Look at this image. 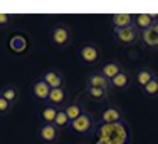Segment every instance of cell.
<instances>
[{
	"instance_id": "8fae6325",
	"label": "cell",
	"mask_w": 158,
	"mask_h": 144,
	"mask_svg": "<svg viewBox=\"0 0 158 144\" xmlns=\"http://www.w3.org/2000/svg\"><path fill=\"white\" fill-rule=\"evenodd\" d=\"M86 87H98V89H104V90H110L111 84L103 74L98 72H91V74L86 75Z\"/></svg>"
},
{
	"instance_id": "cb8c5ba5",
	"label": "cell",
	"mask_w": 158,
	"mask_h": 144,
	"mask_svg": "<svg viewBox=\"0 0 158 144\" xmlns=\"http://www.w3.org/2000/svg\"><path fill=\"white\" fill-rule=\"evenodd\" d=\"M15 15L14 14H7V12H0V29H7L12 25Z\"/></svg>"
},
{
	"instance_id": "ffe728a7",
	"label": "cell",
	"mask_w": 158,
	"mask_h": 144,
	"mask_svg": "<svg viewBox=\"0 0 158 144\" xmlns=\"http://www.w3.org/2000/svg\"><path fill=\"white\" fill-rule=\"evenodd\" d=\"M0 97H3L7 102H10V104L14 106L19 101V89L15 86L9 84V86H5V87L0 89Z\"/></svg>"
},
{
	"instance_id": "30bf717a",
	"label": "cell",
	"mask_w": 158,
	"mask_h": 144,
	"mask_svg": "<svg viewBox=\"0 0 158 144\" xmlns=\"http://www.w3.org/2000/svg\"><path fill=\"white\" fill-rule=\"evenodd\" d=\"M156 20H158V15H155V14H135L133 15V24L140 32L153 27V24Z\"/></svg>"
},
{
	"instance_id": "7a4b0ae2",
	"label": "cell",
	"mask_w": 158,
	"mask_h": 144,
	"mask_svg": "<svg viewBox=\"0 0 158 144\" xmlns=\"http://www.w3.org/2000/svg\"><path fill=\"white\" fill-rule=\"evenodd\" d=\"M111 35L114 39V42L123 47H130V45H136L141 40V32L136 27H128V29H113Z\"/></svg>"
},
{
	"instance_id": "8992f818",
	"label": "cell",
	"mask_w": 158,
	"mask_h": 144,
	"mask_svg": "<svg viewBox=\"0 0 158 144\" xmlns=\"http://www.w3.org/2000/svg\"><path fill=\"white\" fill-rule=\"evenodd\" d=\"M40 79H42V81L46 82L51 89L66 87V79H64V75L57 69H47V70H44L42 74H40Z\"/></svg>"
},
{
	"instance_id": "ba28073f",
	"label": "cell",
	"mask_w": 158,
	"mask_h": 144,
	"mask_svg": "<svg viewBox=\"0 0 158 144\" xmlns=\"http://www.w3.org/2000/svg\"><path fill=\"white\" fill-rule=\"evenodd\" d=\"M67 102V90L66 87H59V89H51V94L47 97V106H52V107L57 109H64Z\"/></svg>"
},
{
	"instance_id": "e0dca14e",
	"label": "cell",
	"mask_w": 158,
	"mask_h": 144,
	"mask_svg": "<svg viewBox=\"0 0 158 144\" xmlns=\"http://www.w3.org/2000/svg\"><path fill=\"white\" fill-rule=\"evenodd\" d=\"M64 112H66V116L69 117V121L73 122V121H76L81 114H84L86 111H84V106L76 99V101H73L71 104H67L66 107H64Z\"/></svg>"
},
{
	"instance_id": "7c38bea8",
	"label": "cell",
	"mask_w": 158,
	"mask_h": 144,
	"mask_svg": "<svg viewBox=\"0 0 158 144\" xmlns=\"http://www.w3.org/2000/svg\"><path fill=\"white\" fill-rule=\"evenodd\" d=\"M123 70H125V67H123L121 62H118V60H108V62H104L103 66H101L99 74H103L108 81H111V79H114L116 75Z\"/></svg>"
},
{
	"instance_id": "2e32d148",
	"label": "cell",
	"mask_w": 158,
	"mask_h": 144,
	"mask_svg": "<svg viewBox=\"0 0 158 144\" xmlns=\"http://www.w3.org/2000/svg\"><path fill=\"white\" fill-rule=\"evenodd\" d=\"M10 50L12 52H15V54H24L25 50H27V47H29V42H27V39H25V35H22V34H15V35L10 39Z\"/></svg>"
},
{
	"instance_id": "603a6c76",
	"label": "cell",
	"mask_w": 158,
	"mask_h": 144,
	"mask_svg": "<svg viewBox=\"0 0 158 144\" xmlns=\"http://www.w3.org/2000/svg\"><path fill=\"white\" fill-rule=\"evenodd\" d=\"M52 124H54L57 129H66V127L71 126V121H69V117L66 116L64 109H59V112H57V116H56V119H54Z\"/></svg>"
},
{
	"instance_id": "4fadbf2b",
	"label": "cell",
	"mask_w": 158,
	"mask_h": 144,
	"mask_svg": "<svg viewBox=\"0 0 158 144\" xmlns=\"http://www.w3.org/2000/svg\"><path fill=\"white\" fill-rule=\"evenodd\" d=\"M113 29H128V27H133V14H128V12H121V14H113L110 17Z\"/></svg>"
},
{
	"instance_id": "9c48e42d",
	"label": "cell",
	"mask_w": 158,
	"mask_h": 144,
	"mask_svg": "<svg viewBox=\"0 0 158 144\" xmlns=\"http://www.w3.org/2000/svg\"><path fill=\"white\" fill-rule=\"evenodd\" d=\"M31 94H32L34 99H37L40 102H47V97H49V94H51V87H49L40 77H37L31 86Z\"/></svg>"
},
{
	"instance_id": "6da1fadb",
	"label": "cell",
	"mask_w": 158,
	"mask_h": 144,
	"mask_svg": "<svg viewBox=\"0 0 158 144\" xmlns=\"http://www.w3.org/2000/svg\"><path fill=\"white\" fill-rule=\"evenodd\" d=\"M49 39H51V44L57 49H66L67 45H71L73 42V30L67 24H62V22H57L51 27V32H49Z\"/></svg>"
},
{
	"instance_id": "3957f363",
	"label": "cell",
	"mask_w": 158,
	"mask_h": 144,
	"mask_svg": "<svg viewBox=\"0 0 158 144\" xmlns=\"http://www.w3.org/2000/svg\"><path fill=\"white\" fill-rule=\"evenodd\" d=\"M77 57H79L81 62L88 64V66H96V64H99V60H101V49L93 42H86V44H82L81 47H79Z\"/></svg>"
},
{
	"instance_id": "277c9868",
	"label": "cell",
	"mask_w": 158,
	"mask_h": 144,
	"mask_svg": "<svg viewBox=\"0 0 158 144\" xmlns=\"http://www.w3.org/2000/svg\"><path fill=\"white\" fill-rule=\"evenodd\" d=\"M69 127L76 132V134H81V136L88 134V132H91L93 127H94V116L89 114V112H84V114H81L76 121H73Z\"/></svg>"
},
{
	"instance_id": "d6986e66",
	"label": "cell",
	"mask_w": 158,
	"mask_h": 144,
	"mask_svg": "<svg viewBox=\"0 0 158 144\" xmlns=\"http://www.w3.org/2000/svg\"><path fill=\"white\" fill-rule=\"evenodd\" d=\"M141 42L148 49H158V34L153 29H146L141 32Z\"/></svg>"
},
{
	"instance_id": "7402d4cb",
	"label": "cell",
	"mask_w": 158,
	"mask_h": 144,
	"mask_svg": "<svg viewBox=\"0 0 158 144\" xmlns=\"http://www.w3.org/2000/svg\"><path fill=\"white\" fill-rule=\"evenodd\" d=\"M59 109L57 107H52V106H44L42 109H40V119L44 121L46 124H52L56 119V116H57Z\"/></svg>"
},
{
	"instance_id": "44dd1931",
	"label": "cell",
	"mask_w": 158,
	"mask_h": 144,
	"mask_svg": "<svg viewBox=\"0 0 158 144\" xmlns=\"http://www.w3.org/2000/svg\"><path fill=\"white\" fill-rule=\"evenodd\" d=\"M140 90L143 92V96L148 97V99H155V97H158V75H155V77H153L145 87H141Z\"/></svg>"
},
{
	"instance_id": "5bb4252c",
	"label": "cell",
	"mask_w": 158,
	"mask_h": 144,
	"mask_svg": "<svg viewBox=\"0 0 158 144\" xmlns=\"http://www.w3.org/2000/svg\"><path fill=\"white\" fill-rule=\"evenodd\" d=\"M155 75H156V74H155V70H153L152 67L145 66V67H140V69L135 72V75H133V82L141 89V87H145L150 81H152L153 77H155Z\"/></svg>"
},
{
	"instance_id": "d4e9b609",
	"label": "cell",
	"mask_w": 158,
	"mask_h": 144,
	"mask_svg": "<svg viewBox=\"0 0 158 144\" xmlns=\"http://www.w3.org/2000/svg\"><path fill=\"white\" fill-rule=\"evenodd\" d=\"M14 106L10 104V102H7L3 97H0V114H7V112H10V109H12Z\"/></svg>"
},
{
	"instance_id": "ac0fdd59",
	"label": "cell",
	"mask_w": 158,
	"mask_h": 144,
	"mask_svg": "<svg viewBox=\"0 0 158 144\" xmlns=\"http://www.w3.org/2000/svg\"><path fill=\"white\" fill-rule=\"evenodd\" d=\"M84 92L88 96V99H91L94 102H104L110 97V90L98 89V87H84Z\"/></svg>"
},
{
	"instance_id": "9a60e30c",
	"label": "cell",
	"mask_w": 158,
	"mask_h": 144,
	"mask_svg": "<svg viewBox=\"0 0 158 144\" xmlns=\"http://www.w3.org/2000/svg\"><path fill=\"white\" fill-rule=\"evenodd\" d=\"M110 84H111V89H116V90H126L128 87L131 86V75L128 74L126 70H123V72H119V74L116 75L114 79H111Z\"/></svg>"
},
{
	"instance_id": "5b68a950",
	"label": "cell",
	"mask_w": 158,
	"mask_h": 144,
	"mask_svg": "<svg viewBox=\"0 0 158 144\" xmlns=\"http://www.w3.org/2000/svg\"><path fill=\"white\" fill-rule=\"evenodd\" d=\"M123 119H125V114L118 106H108L99 114L101 124H116V122H123Z\"/></svg>"
},
{
	"instance_id": "52a82bcc",
	"label": "cell",
	"mask_w": 158,
	"mask_h": 144,
	"mask_svg": "<svg viewBox=\"0 0 158 144\" xmlns=\"http://www.w3.org/2000/svg\"><path fill=\"white\" fill-rule=\"evenodd\" d=\"M37 136H39V139L42 142L54 144L59 139V136H61V129H57L54 124H46V122H44L42 126L37 129Z\"/></svg>"
}]
</instances>
